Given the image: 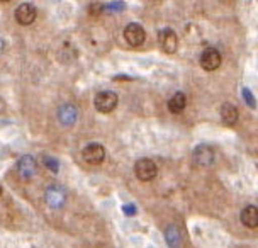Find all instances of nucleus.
<instances>
[{"mask_svg": "<svg viewBox=\"0 0 258 248\" xmlns=\"http://www.w3.org/2000/svg\"><path fill=\"white\" fill-rule=\"evenodd\" d=\"M44 165L53 172H58V162L54 158H44Z\"/></svg>", "mask_w": 258, "mask_h": 248, "instance_id": "nucleus-17", "label": "nucleus"}, {"mask_svg": "<svg viewBox=\"0 0 258 248\" xmlns=\"http://www.w3.org/2000/svg\"><path fill=\"white\" fill-rule=\"evenodd\" d=\"M221 119L226 126H233L238 121V109L233 104H223L221 107Z\"/></svg>", "mask_w": 258, "mask_h": 248, "instance_id": "nucleus-12", "label": "nucleus"}, {"mask_svg": "<svg viewBox=\"0 0 258 248\" xmlns=\"http://www.w3.org/2000/svg\"><path fill=\"white\" fill-rule=\"evenodd\" d=\"M241 95L245 97L246 104L250 105L251 109L255 107V99H253V95H251V92H250V90H248V89H243V90H241Z\"/></svg>", "mask_w": 258, "mask_h": 248, "instance_id": "nucleus-16", "label": "nucleus"}, {"mask_svg": "<svg viewBox=\"0 0 258 248\" xmlns=\"http://www.w3.org/2000/svg\"><path fill=\"white\" fill-rule=\"evenodd\" d=\"M36 16H38V9H36L34 4H21L19 7L16 9V19L21 26H29L36 21Z\"/></svg>", "mask_w": 258, "mask_h": 248, "instance_id": "nucleus-5", "label": "nucleus"}, {"mask_svg": "<svg viewBox=\"0 0 258 248\" xmlns=\"http://www.w3.org/2000/svg\"><path fill=\"white\" fill-rule=\"evenodd\" d=\"M77 116H78V111H77L75 105H72V104L61 105L58 111V119L63 126H72V124H75Z\"/></svg>", "mask_w": 258, "mask_h": 248, "instance_id": "nucleus-11", "label": "nucleus"}, {"mask_svg": "<svg viewBox=\"0 0 258 248\" xmlns=\"http://www.w3.org/2000/svg\"><path fill=\"white\" fill-rule=\"evenodd\" d=\"M124 213L127 216H135L136 214V208L135 206H124Z\"/></svg>", "mask_w": 258, "mask_h": 248, "instance_id": "nucleus-19", "label": "nucleus"}, {"mask_svg": "<svg viewBox=\"0 0 258 248\" xmlns=\"http://www.w3.org/2000/svg\"><path fill=\"white\" fill-rule=\"evenodd\" d=\"M82 157L87 163L100 165L105 160V148L100 143H89L82 151Z\"/></svg>", "mask_w": 258, "mask_h": 248, "instance_id": "nucleus-3", "label": "nucleus"}, {"mask_svg": "<svg viewBox=\"0 0 258 248\" xmlns=\"http://www.w3.org/2000/svg\"><path fill=\"white\" fill-rule=\"evenodd\" d=\"M135 173L136 177L140 178L141 182H148V180H153L158 173V168L153 160L150 158H140L135 165Z\"/></svg>", "mask_w": 258, "mask_h": 248, "instance_id": "nucleus-2", "label": "nucleus"}, {"mask_svg": "<svg viewBox=\"0 0 258 248\" xmlns=\"http://www.w3.org/2000/svg\"><path fill=\"white\" fill-rule=\"evenodd\" d=\"M64 199H67V194H64L61 185L54 183V185L48 187V191H46V203H48L49 208H61L64 204Z\"/></svg>", "mask_w": 258, "mask_h": 248, "instance_id": "nucleus-9", "label": "nucleus"}, {"mask_svg": "<svg viewBox=\"0 0 258 248\" xmlns=\"http://www.w3.org/2000/svg\"><path fill=\"white\" fill-rule=\"evenodd\" d=\"M124 38L131 46H141L146 39V33L140 24L133 22V24H127L126 29H124Z\"/></svg>", "mask_w": 258, "mask_h": 248, "instance_id": "nucleus-8", "label": "nucleus"}, {"mask_svg": "<svg viewBox=\"0 0 258 248\" xmlns=\"http://www.w3.org/2000/svg\"><path fill=\"white\" fill-rule=\"evenodd\" d=\"M105 9H116V11H121V9H124V4H122V2L107 4V6H105Z\"/></svg>", "mask_w": 258, "mask_h": 248, "instance_id": "nucleus-18", "label": "nucleus"}, {"mask_svg": "<svg viewBox=\"0 0 258 248\" xmlns=\"http://www.w3.org/2000/svg\"><path fill=\"white\" fill-rule=\"evenodd\" d=\"M167 240H168V245L172 248L178 246V240H180V236H178V231L175 226H170L167 229Z\"/></svg>", "mask_w": 258, "mask_h": 248, "instance_id": "nucleus-15", "label": "nucleus"}, {"mask_svg": "<svg viewBox=\"0 0 258 248\" xmlns=\"http://www.w3.org/2000/svg\"><path fill=\"white\" fill-rule=\"evenodd\" d=\"M199 61H201V67L204 68V70L213 72V70H216V68L221 67L223 58H221V53L216 48H206L201 54Z\"/></svg>", "mask_w": 258, "mask_h": 248, "instance_id": "nucleus-4", "label": "nucleus"}, {"mask_svg": "<svg viewBox=\"0 0 258 248\" xmlns=\"http://www.w3.org/2000/svg\"><path fill=\"white\" fill-rule=\"evenodd\" d=\"M117 100L119 99H117L116 92H112V90H102V92H99V94L95 95L94 104H95V109L99 112L107 114V112H112L114 109H116Z\"/></svg>", "mask_w": 258, "mask_h": 248, "instance_id": "nucleus-1", "label": "nucleus"}, {"mask_svg": "<svg viewBox=\"0 0 258 248\" xmlns=\"http://www.w3.org/2000/svg\"><path fill=\"white\" fill-rule=\"evenodd\" d=\"M160 44H161V48H163L165 53H168V54L175 53V51H177V48H178L177 34H175L172 29H163L160 33Z\"/></svg>", "mask_w": 258, "mask_h": 248, "instance_id": "nucleus-10", "label": "nucleus"}, {"mask_svg": "<svg viewBox=\"0 0 258 248\" xmlns=\"http://www.w3.org/2000/svg\"><path fill=\"white\" fill-rule=\"evenodd\" d=\"M241 223L245 224L246 228L255 229L258 224V211L255 206H248V208L243 209L241 213Z\"/></svg>", "mask_w": 258, "mask_h": 248, "instance_id": "nucleus-13", "label": "nucleus"}, {"mask_svg": "<svg viewBox=\"0 0 258 248\" xmlns=\"http://www.w3.org/2000/svg\"><path fill=\"white\" fill-rule=\"evenodd\" d=\"M4 48H6V43H4V39L0 38V54H2V51H4Z\"/></svg>", "mask_w": 258, "mask_h": 248, "instance_id": "nucleus-20", "label": "nucleus"}, {"mask_svg": "<svg viewBox=\"0 0 258 248\" xmlns=\"http://www.w3.org/2000/svg\"><path fill=\"white\" fill-rule=\"evenodd\" d=\"M185 105H187V97L182 92H177V94L168 100V109H170V112H173V114H180L183 109H185Z\"/></svg>", "mask_w": 258, "mask_h": 248, "instance_id": "nucleus-14", "label": "nucleus"}, {"mask_svg": "<svg viewBox=\"0 0 258 248\" xmlns=\"http://www.w3.org/2000/svg\"><path fill=\"white\" fill-rule=\"evenodd\" d=\"M194 160L199 167H211L216 162V153L211 146L207 145H201L194 150Z\"/></svg>", "mask_w": 258, "mask_h": 248, "instance_id": "nucleus-7", "label": "nucleus"}, {"mask_svg": "<svg viewBox=\"0 0 258 248\" xmlns=\"http://www.w3.org/2000/svg\"><path fill=\"white\" fill-rule=\"evenodd\" d=\"M36 170H38V162H36V158L31 157V155H26V157H22L19 162H17V173H19V177L22 180H31V178L34 177Z\"/></svg>", "mask_w": 258, "mask_h": 248, "instance_id": "nucleus-6", "label": "nucleus"}]
</instances>
